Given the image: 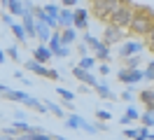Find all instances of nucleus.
Wrapping results in <instances>:
<instances>
[{"mask_svg":"<svg viewBox=\"0 0 154 140\" xmlns=\"http://www.w3.org/2000/svg\"><path fill=\"white\" fill-rule=\"evenodd\" d=\"M45 105H47V112H51L54 117H58V119H66L68 114L66 110H63V105H56V103H51V101H42Z\"/></svg>","mask_w":154,"mask_h":140,"instance_id":"21","label":"nucleus"},{"mask_svg":"<svg viewBox=\"0 0 154 140\" xmlns=\"http://www.w3.org/2000/svg\"><path fill=\"white\" fill-rule=\"evenodd\" d=\"M21 26H23V30H26V35H28V37L38 35V33H35L38 21H35V17H33V9H26V12H23V17H21Z\"/></svg>","mask_w":154,"mask_h":140,"instance_id":"11","label":"nucleus"},{"mask_svg":"<svg viewBox=\"0 0 154 140\" xmlns=\"http://www.w3.org/2000/svg\"><path fill=\"white\" fill-rule=\"evenodd\" d=\"M117 79L126 86H135L138 82L145 79V73L140 68H122V70H117Z\"/></svg>","mask_w":154,"mask_h":140,"instance_id":"5","label":"nucleus"},{"mask_svg":"<svg viewBox=\"0 0 154 140\" xmlns=\"http://www.w3.org/2000/svg\"><path fill=\"white\" fill-rule=\"evenodd\" d=\"M35 33H38L35 37L40 40V45H49V40H51V33H54V30H51L47 23H40V21H38V28H35Z\"/></svg>","mask_w":154,"mask_h":140,"instance_id":"16","label":"nucleus"},{"mask_svg":"<svg viewBox=\"0 0 154 140\" xmlns=\"http://www.w3.org/2000/svg\"><path fill=\"white\" fill-rule=\"evenodd\" d=\"M5 54H7V58L14 61V63H19V61H21V54H19V47H17V45H10L7 49H5Z\"/></svg>","mask_w":154,"mask_h":140,"instance_id":"27","label":"nucleus"},{"mask_svg":"<svg viewBox=\"0 0 154 140\" xmlns=\"http://www.w3.org/2000/svg\"><path fill=\"white\" fill-rule=\"evenodd\" d=\"M7 91H10V86H7V84H0V96H5Z\"/></svg>","mask_w":154,"mask_h":140,"instance_id":"45","label":"nucleus"},{"mask_svg":"<svg viewBox=\"0 0 154 140\" xmlns=\"http://www.w3.org/2000/svg\"><path fill=\"white\" fill-rule=\"evenodd\" d=\"M33 140H54V135H49V133H33Z\"/></svg>","mask_w":154,"mask_h":140,"instance_id":"38","label":"nucleus"},{"mask_svg":"<svg viewBox=\"0 0 154 140\" xmlns=\"http://www.w3.org/2000/svg\"><path fill=\"white\" fill-rule=\"evenodd\" d=\"M138 101L143 103L145 107H149V105L154 103V89H143V91L138 93Z\"/></svg>","mask_w":154,"mask_h":140,"instance_id":"23","label":"nucleus"},{"mask_svg":"<svg viewBox=\"0 0 154 140\" xmlns=\"http://www.w3.org/2000/svg\"><path fill=\"white\" fill-rule=\"evenodd\" d=\"M14 121H26V112L23 110H14Z\"/></svg>","mask_w":154,"mask_h":140,"instance_id":"41","label":"nucleus"},{"mask_svg":"<svg viewBox=\"0 0 154 140\" xmlns=\"http://www.w3.org/2000/svg\"><path fill=\"white\" fill-rule=\"evenodd\" d=\"M61 42H63L66 47L75 45L77 42V30L75 28H63V30H61Z\"/></svg>","mask_w":154,"mask_h":140,"instance_id":"20","label":"nucleus"},{"mask_svg":"<svg viewBox=\"0 0 154 140\" xmlns=\"http://www.w3.org/2000/svg\"><path fill=\"white\" fill-rule=\"evenodd\" d=\"M143 42L140 40H124L122 45H117V56L124 61V58H131V56H135V54H140L143 51Z\"/></svg>","mask_w":154,"mask_h":140,"instance_id":"6","label":"nucleus"},{"mask_svg":"<svg viewBox=\"0 0 154 140\" xmlns=\"http://www.w3.org/2000/svg\"><path fill=\"white\" fill-rule=\"evenodd\" d=\"M94 56H96L98 63H110V58H112V51H110V47H107L103 40H98V45L94 47Z\"/></svg>","mask_w":154,"mask_h":140,"instance_id":"13","label":"nucleus"},{"mask_svg":"<svg viewBox=\"0 0 154 140\" xmlns=\"http://www.w3.org/2000/svg\"><path fill=\"white\" fill-rule=\"evenodd\" d=\"M54 140H68V138H63V135H54Z\"/></svg>","mask_w":154,"mask_h":140,"instance_id":"49","label":"nucleus"},{"mask_svg":"<svg viewBox=\"0 0 154 140\" xmlns=\"http://www.w3.org/2000/svg\"><path fill=\"white\" fill-rule=\"evenodd\" d=\"M58 30H63V28H72V9L68 7H61V14H58Z\"/></svg>","mask_w":154,"mask_h":140,"instance_id":"15","label":"nucleus"},{"mask_svg":"<svg viewBox=\"0 0 154 140\" xmlns=\"http://www.w3.org/2000/svg\"><path fill=\"white\" fill-rule=\"evenodd\" d=\"M94 91H96L98 98H103V101H117V98H119V96L110 89V84H107L105 79H98V84L94 86Z\"/></svg>","mask_w":154,"mask_h":140,"instance_id":"12","label":"nucleus"},{"mask_svg":"<svg viewBox=\"0 0 154 140\" xmlns=\"http://www.w3.org/2000/svg\"><path fill=\"white\" fill-rule=\"evenodd\" d=\"M128 30L133 35L147 37L154 30V12L149 7H143V5H133V19H131Z\"/></svg>","mask_w":154,"mask_h":140,"instance_id":"1","label":"nucleus"},{"mask_svg":"<svg viewBox=\"0 0 154 140\" xmlns=\"http://www.w3.org/2000/svg\"><path fill=\"white\" fill-rule=\"evenodd\" d=\"M82 42L89 47V49H94V47L98 45V37L96 35H91V33H84V37H82Z\"/></svg>","mask_w":154,"mask_h":140,"instance_id":"31","label":"nucleus"},{"mask_svg":"<svg viewBox=\"0 0 154 140\" xmlns=\"http://www.w3.org/2000/svg\"><path fill=\"white\" fill-rule=\"evenodd\" d=\"M61 7L75 9V7H79V0H61Z\"/></svg>","mask_w":154,"mask_h":140,"instance_id":"36","label":"nucleus"},{"mask_svg":"<svg viewBox=\"0 0 154 140\" xmlns=\"http://www.w3.org/2000/svg\"><path fill=\"white\" fill-rule=\"evenodd\" d=\"M147 110H149V112H154V103H152V105H149V107H147Z\"/></svg>","mask_w":154,"mask_h":140,"instance_id":"50","label":"nucleus"},{"mask_svg":"<svg viewBox=\"0 0 154 140\" xmlns=\"http://www.w3.org/2000/svg\"><path fill=\"white\" fill-rule=\"evenodd\" d=\"M7 12L12 17H23V0H7Z\"/></svg>","mask_w":154,"mask_h":140,"instance_id":"19","label":"nucleus"},{"mask_svg":"<svg viewBox=\"0 0 154 140\" xmlns=\"http://www.w3.org/2000/svg\"><path fill=\"white\" fill-rule=\"evenodd\" d=\"M77 51H79V58H82V56H89V47L84 45V42H79V47H77Z\"/></svg>","mask_w":154,"mask_h":140,"instance_id":"40","label":"nucleus"},{"mask_svg":"<svg viewBox=\"0 0 154 140\" xmlns=\"http://www.w3.org/2000/svg\"><path fill=\"white\" fill-rule=\"evenodd\" d=\"M98 73L103 75V77H105V75H110V73H112V68H110V63H98Z\"/></svg>","mask_w":154,"mask_h":140,"instance_id":"37","label":"nucleus"},{"mask_svg":"<svg viewBox=\"0 0 154 140\" xmlns=\"http://www.w3.org/2000/svg\"><path fill=\"white\" fill-rule=\"evenodd\" d=\"M140 126H145V129H152V126H154V112H149V110L140 112Z\"/></svg>","mask_w":154,"mask_h":140,"instance_id":"26","label":"nucleus"},{"mask_svg":"<svg viewBox=\"0 0 154 140\" xmlns=\"http://www.w3.org/2000/svg\"><path fill=\"white\" fill-rule=\"evenodd\" d=\"M23 68H26V70H30L33 75H40V77H45V79H51V82H58V79H61V73H58L56 68L42 65V63H38L35 58H28V61H23Z\"/></svg>","mask_w":154,"mask_h":140,"instance_id":"4","label":"nucleus"},{"mask_svg":"<svg viewBox=\"0 0 154 140\" xmlns=\"http://www.w3.org/2000/svg\"><path fill=\"white\" fill-rule=\"evenodd\" d=\"M89 9L84 7H75L72 9V28L75 30H84V33H89Z\"/></svg>","mask_w":154,"mask_h":140,"instance_id":"9","label":"nucleus"},{"mask_svg":"<svg viewBox=\"0 0 154 140\" xmlns=\"http://www.w3.org/2000/svg\"><path fill=\"white\" fill-rule=\"evenodd\" d=\"M63 121H66V126H68V129L79 131V129H82V124H84V117H82V114H77V112H70V114H68Z\"/></svg>","mask_w":154,"mask_h":140,"instance_id":"17","label":"nucleus"},{"mask_svg":"<svg viewBox=\"0 0 154 140\" xmlns=\"http://www.w3.org/2000/svg\"><path fill=\"white\" fill-rule=\"evenodd\" d=\"M0 21H2L5 26H12V23H14V17H12L10 12H2V14H0Z\"/></svg>","mask_w":154,"mask_h":140,"instance_id":"34","label":"nucleus"},{"mask_svg":"<svg viewBox=\"0 0 154 140\" xmlns=\"http://www.w3.org/2000/svg\"><path fill=\"white\" fill-rule=\"evenodd\" d=\"M124 114H126L131 121H133V124H135V121H140V112L135 110L133 105H126V112H124Z\"/></svg>","mask_w":154,"mask_h":140,"instance_id":"29","label":"nucleus"},{"mask_svg":"<svg viewBox=\"0 0 154 140\" xmlns=\"http://www.w3.org/2000/svg\"><path fill=\"white\" fill-rule=\"evenodd\" d=\"M96 119H98V121H110V119H112V112L98 107V110H96Z\"/></svg>","mask_w":154,"mask_h":140,"instance_id":"32","label":"nucleus"},{"mask_svg":"<svg viewBox=\"0 0 154 140\" xmlns=\"http://www.w3.org/2000/svg\"><path fill=\"white\" fill-rule=\"evenodd\" d=\"M131 19H133V2H122V5L110 14L107 26H115V28L126 30V28L131 26Z\"/></svg>","mask_w":154,"mask_h":140,"instance_id":"2","label":"nucleus"},{"mask_svg":"<svg viewBox=\"0 0 154 140\" xmlns=\"http://www.w3.org/2000/svg\"><path fill=\"white\" fill-rule=\"evenodd\" d=\"M140 63H143V56L140 54L131 56V58H124V68H140Z\"/></svg>","mask_w":154,"mask_h":140,"instance_id":"28","label":"nucleus"},{"mask_svg":"<svg viewBox=\"0 0 154 140\" xmlns=\"http://www.w3.org/2000/svg\"><path fill=\"white\" fill-rule=\"evenodd\" d=\"M122 2H131V0H91V9H89V12H91L98 21H105L107 23L110 14H112Z\"/></svg>","mask_w":154,"mask_h":140,"instance_id":"3","label":"nucleus"},{"mask_svg":"<svg viewBox=\"0 0 154 140\" xmlns=\"http://www.w3.org/2000/svg\"><path fill=\"white\" fill-rule=\"evenodd\" d=\"M145 45H147V49H149V51H154V30L145 37Z\"/></svg>","mask_w":154,"mask_h":140,"instance_id":"39","label":"nucleus"},{"mask_svg":"<svg viewBox=\"0 0 154 140\" xmlns=\"http://www.w3.org/2000/svg\"><path fill=\"white\" fill-rule=\"evenodd\" d=\"M12 35L17 37V42H21V45H26V40H28V35H26V30H23V26H21V21H14L10 26Z\"/></svg>","mask_w":154,"mask_h":140,"instance_id":"18","label":"nucleus"},{"mask_svg":"<svg viewBox=\"0 0 154 140\" xmlns=\"http://www.w3.org/2000/svg\"><path fill=\"white\" fill-rule=\"evenodd\" d=\"M143 73H145V79H147V82H154V58L147 63V68H145Z\"/></svg>","mask_w":154,"mask_h":140,"instance_id":"33","label":"nucleus"},{"mask_svg":"<svg viewBox=\"0 0 154 140\" xmlns=\"http://www.w3.org/2000/svg\"><path fill=\"white\" fill-rule=\"evenodd\" d=\"M133 89H135V86H126V91L122 93L119 98H122L124 103H133V101H135V93H133Z\"/></svg>","mask_w":154,"mask_h":140,"instance_id":"30","label":"nucleus"},{"mask_svg":"<svg viewBox=\"0 0 154 140\" xmlns=\"http://www.w3.org/2000/svg\"><path fill=\"white\" fill-rule=\"evenodd\" d=\"M7 61V54H5V49H0V63H5Z\"/></svg>","mask_w":154,"mask_h":140,"instance_id":"46","label":"nucleus"},{"mask_svg":"<svg viewBox=\"0 0 154 140\" xmlns=\"http://www.w3.org/2000/svg\"><path fill=\"white\" fill-rule=\"evenodd\" d=\"M96 129H98V131H110V126H107V121H98Z\"/></svg>","mask_w":154,"mask_h":140,"instance_id":"44","label":"nucleus"},{"mask_svg":"<svg viewBox=\"0 0 154 140\" xmlns=\"http://www.w3.org/2000/svg\"><path fill=\"white\" fill-rule=\"evenodd\" d=\"M75 65H77V68H82V70H94V68L98 65V61H96V56H82Z\"/></svg>","mask_w":154,"mask_h":140,"instance_id":"22","label":"nucleus"},{"mask_svg":"<svg viewBox=\"0 0 154 140\" xmlns=\"http://www.w3.org/2000/svg\"><path fill=\"white\" fill-rule=\"evenodd\" d=\"M0 9H2V12H7V0H0Z\"/></svg>","mask_w":154,"mask_h":140,"instance_id":"47","label":"nucleus"},{"mask_svg":"<svg viewBox=\"0 0 154 140\" xmlns=\"http://www.w3.org/2000/svg\"><path fill=\"white\" fill-rule=\"evenodd\" d=\"M14 77H17V79H21V82H23V84H26V86H28V79H26V77H23V73H21V70H14Z\"/></svg>","mask_w":154,"mask_h":140,"instance_id":"42","label":"nucleus"},{"mask_svg":"<svg viewBox=\"0 0 154 140\" xmlns=\"http://www.w3.org/2000/svg\"><path fill=\"white\" fill-rule=\"evenodd\" d=\"M117 121H119V124H122V126H128V124H133V121L128 119V117H126V114H122V117H119V119H117Z\"/></svg>","mask_w":154,"mask_h":140,"instance_id":"43","label":"nucleus"},{"mask_svg":"<svg viewBox=\"0 0 154 140\" xmlns=\"http://www.w3.org/2000/svg\"><path fill=\"white\" fill-rule=\"evenodd\" d=\"M56 93H58V98L63 103H72L75 101V93L70 91V89H66V86H56Z\"/></svg>","mask_w":154,"mask_h":140,"instance_id":"25","label":"nucleus"},{"mask_svg":"<svg viewBox=\"0 0 154 140\" xmlns=\"http://www.w3.org/2000/svg\"><path fill=\"white\" fill-rule=\"evenodd\" d=\"M33 58L38 61V63H42V65H47L54 56H51V51H49V47L47 45H38L35 49H33Z\"/></svg>","mask_w":154,"mask_h":140,"instance_id":"14","label":"nucleus"},{"mask_svg":"<svg viewBox=\"0 0 154 140\" xmlns=\"http://www.w3.org/2000/svg\"><path fill=\"white\" fill-rule=\"evenodd\" d=\"M42 9H45V14L51 17V19H58V14H61V5H56V2H47V5H42Z\"/></svg>","mask_w":154,"mask_h":140,"instance_id":"24","label":"nucleus"},{"mask_svg":"<svg viewBox=\"0 0 154 140\" xmlns=\"http://www.w3.org/2000/svg\"><path fill=\"white\" fill-rule=\"evenodd\" d=\"M70 73H72V77H75V79H79V82L87 84V86H96V84H98V77L91 73V70H82V68L72 65V70H70Z\"/></svg>","mask_w":154,"mask_h":140,"instance_id":"10","label":"nucleus"},{"mask_svg":"<svg viewBox=\"0 0 154 140\" xmlns=\"http://www.w3.org/2000/svg\"><path fill=\"white\" fill-rule=\"evenodd\" d=\"M47 47H49V51H51L54 58H66V56H70V47H66L61 42V30H54V33H51V40H49Z\"/></svg>","mask_w":154,"mask_h":140,"instance_id":"7","label":"nucleus"},{"mask_svg":"<svg viewBox=\"0 0 154 140\" xmlns=\"http://www.w3.org/2000/svg\"><path fill=\"white\" fill-rule=\"evenodd\" d=\"M124 135L128 140H135V135H138V126H135V129H131V126H126L124 129Z\"/></svg>","mask_w":154,"mask_h":140,"instance_id":"35","label":"nucleus"},{"mask_svg":"<svg viewBox=\"0 0 154 140\" xmlns=\"http://www.w3.org/2000/svg\"><path fill=\"white\" fill-rule=\"evenodd\" d=\"M100 40H103L107 47L122 45V42L126 40V30H122V28H115V26H105V30H103V37H100Z\"/></svg>","mask_w":154,"mask_h":140,"instance_id":"8","label":"nucleus"},{"mask_svg":"<svg viewBox=\"0 0 154 140\" xmlns=\"http://www.w3.org/2000/svg\"><path fill=\"white\" fill-rule=\"evenodd\" d=\"M147 140H154V131H149V135H147Z\"/></svg>","mask_w":154,"mask_h":140,"instance_id":"48","label":"nucleus"}]
</instances>
